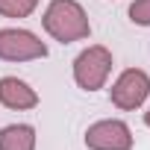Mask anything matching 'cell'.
<instances>
[{
	"instance_id": "obj_1",
	"label": "cell",
	"mask_w": 150,
	"mask_h": 150,
	"mask_svg": "<svg viewBox=\"0 0 150 150\" xmlns=\"http://www.w3.org/2000/svg\"><path fill=\"white\" fill-rule=\"evenodd\" d=\"M41 21H44V30L56 41H62V44L88 38V33H91L86 9L77 3V0H50V6H47Z\"/></svg>"
},
{
	"instance_id": "obj_2",
	"label": "cell",
	"mask_w": 150,
	"mask_h": 150,
	"mask_svg": "<svg viewBox=\"0 0 150 150\" xmlns=\"http://www.w3.org/2000/svg\"><path fill=\"white\" fill-rule=\"evenodd\" d=\"M109 71H112V53L106 47H100V44H91L88 50H83L77 59H74V80H77V86L86 88V91L103 88Z\"/></svg>"
},
{
	"instance_id": "obj_3",
	"label": "cell",
	"mask_w": 150,
	"mask_h": 150,
	"mask_svg": "<svg viewBox=\"0 0 150 150\" xmlns=\"http://www.w3.org/2000/svg\"><path fill=\"white\" fill-rule=\"evenodd\" d=\"M147 94H150V77H147L144 71H138V68H127L121 77L115 80V86L109 88L112 103L118 109H124V112L138 109L147 100Z\"/></svg>"
},
{
	"instance_id": "obj_4",
	"label": "cell",
	"mask_w": 150,
	"mask_h": 150,
	"mask_svg": "<svg viewBox=\"0 0 150 150\" xmlns=\"http://www.w3.org/2000/svg\"><path fill=\"white\" fill-rule=\"evenodd\" d=\"M47 44L38 41L30 30H0V59L6 62H30V59H44Z\"/></svg>"
},
{
	"instance_id": "obj_5",
	"label": "cell",
	"mask_w": 150,
	"mask_h": 150,
	"mask_svg": "<svg viewBox=\"0 0 150 150\" xmlns=\"http://www.w3.org/2000/svg\"><path fill=\"white\" fill-rule=\"evenodd\" d=\"M88 150H132V132L124 121H97L86 129Z\"/></svg>"
},
{
	"instance_id": "obj_6",
	"label": "cell",
	"mask_w": 150,
	"mask_h": 150,
	"mask_svg": "<svg viewBox=\"0 0 150 150\" xmlns=\"http://www.w3.org/2000/svg\"><path fill=\"white\" fill-rule=\"evenodd\" d=\"M0 103L6 109H35L38 106V94L35 88H30L24 80L18 77H3L0 80Z\"/></svg>"
},
{
	"instance_id": "obj_7",
	"label": "cell",
	"mask_w": 150,
	"mask_h": 150,
	"mask_svg": "<svg viewBox=\"0 0 150 150\" xmlns=\"http://www.w3.org/2000/svg\"><path fill=\"white\" fill-rule=\"evenodd\" d=\"M0 150H35V129L30 124H12L0 129Z\"/></svg>"
},
{
	"instance_id": "obj_8",
	"label": "cell",
	"mask_w": 150,
	"mask_h": 150,
	"mask_svg": "<svg viewBox=\"0 0 150 150\" xmlns=\"http://www.w3.org/2000/svg\"><path fill=\"white\" fill-rule=\"evenodd\" d=\"M38 6V0H0V15L6 18H27Z\"/></svg>"
},
{
	"instance_id": "obj_9",
	"label": "cell",
	"mask_w": 150,
	"mask_h": 150,
	"mask_svg": "<svg viewBox=\"0 0 150 150\" xmlns=\"http://www.w3.org/2000/svg\"><path fill=\"white\" fill-rule=\"evenodd\" d=\"M129 18H132V24L150 27V0H135L129 6Z\"/></svg>"
},
{
	"instance_id": "obj_10",
	"label": "cell",
	"mask_w": 150,
	"mask_h": 150,
	"mask_svg": "<svg viewBox=\"0 0 150 150\" xmlns=\"http://www.w3.org/2000/svg\"><path fill=\"white\" fill-rule=\"evenodd\" d=\"M144 124H147V127H150V109H147V112H144Z\"/></svg>"
}]
</instances>
